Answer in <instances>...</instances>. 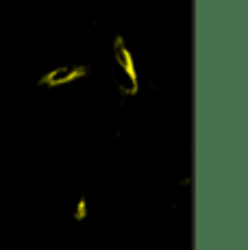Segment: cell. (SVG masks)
Wrapping results in <instances>:
<instances>
[{"mask_svg":"<svg viewBox=\"0 0 248 250\" xmlns=\"http://www.w3.org/2000/svg\"><path fill=\"white\" fill-rule=\"evenodd\" d=\"M83 74H85V70L79 68V65H59V68L50 70L48 74H46L44 83L52 85V87H57V85H68V83L79 81Z\"/></svg>","mask_w":248,"mask_h":250,"instance_id":"6da1fadb","label":"cell"},{"mask_svg":"<svg viewBox=\"0 0 248 250\" xmlns=\"http://www.w3.org/2000/svg\"><path fill=\"white\" fill-rule=\"evenodd\" d=\"M113 81L118 83L124 94H135L137 91V76H135V70H126V68H120L116 65L113 70Z\"/></svg>","mask_w":248,"mask_h":250,"instance_id":"7a4b0ae2","label":"cell"}]
</instances>
